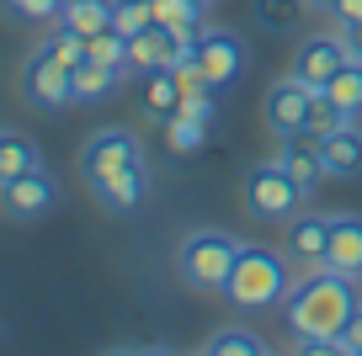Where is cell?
Returning <instances> with one entry per match:
<instances>
[{
	"label": "cell",
	"instance_id": "29",
	"mask_svg": "<svg viewBox=\"0 0 362 356\" xmlns=\"http://www.w3.org/2000/svg\"><path fill=\"white\" fill-rule=\"evenodd\" d=\"M6 16H22V22H54L59 16V0H0Z\"/></svg>",
	"mask_w": 362,
	"mask_h": 356
},
{
	"label": "cell",
	"instance_id": "8",
	"mask_svg": "<svg viewBox=\"0 0 362 356\" xmlns=\"http://www.w3.org/2000/svg\"><path fill=\"white\" fill-rule=\"evenodd\" d=\"M309 101H315V85H304L298 75H283L267 85V101H261V117H267L272 138H293L304 134L309 123Z\"/></svg>",
	"mask_w": 362,
	"mask_h": 356
},
{
	"label": "cell",
	"instance_id": "17",
	"mask_svg": "<svg viewBox=\"0 0 362 356\" xmlns=\"http://www.w3.org/2000/svg\"><path fill=\"white\" fill-rule=\"evenodd\" d=\"M144 197H149V165H134V170H123V176H112L107 186H96V202H102L107 213H134Z\"/></svg>",
	"mask_w": 362,
	"mask_h": 356
},
{
	"label": "cell",
	"instance_id": "9",
	"mask_svg": "<svg viewBox=\"0 0 362 356\" xmlns=\"http://www.w3.org/2000/svg\"><path fill=\"white\" fill-rule=\"evenodd\" d=\"M0 208H6V218L33 223V218H43V213L59 208V181L48 176V165L22 170L16 181H6V186H0Z\"/></svg>",
	"mask_w": 362,
	"mask_h": 356
},
{
	"label": "cell",
	"instance_id": "28",
	"mask_svg": "<svg viewBox=\"0 0 362 356\" xmlns=\"http://www.w3.org/2000/svg\"><path fill=\"white\" fill-rule=\"evenodd\" d=\"M298 11H304V0H256V22L267 32H288L298 22Z\"/></svg>",
	"mask_w": 362,
	"mask_h": 356
},
{
	"label": "cell",
	"instance_id": "15",
	"mask_svg": "<svg viewBox=\"0 0 362 356\" xmlns=\"http://www.w3.org/2000/svg\"><path fill=\"white\" fill-rule=\"evenodd\" d=\"M320 160H325V176L336 181H351L362 176V128H336V134L320 138Z\"/></svg>",
	"mask_w": 362,
	"mask_h": 356
},
{
	"label": "cell",
	"instance_id": "11",
	"mask_svg": "<svg viewBox=\"0 0 362 356\" xmlns=\"http://www.w3.org/2000/svg\"><path fill=\"white\" fill-rule=\"evenodd\" d=\"M346 59H351V43L341 32H315V37H304V43L293 48V75L304 80V85L325 90L330 75H336Z\"/></svg>",
	"mask_w": 362,
	"mask_h": 356
},
{
	"label": "cell",
	"instance_id": "1",
	"mask_svg": "<svg viewBox=\"0 0 362 356\" xmlns=\"http://www.w3.org/2000/svg\"><path fill=\"white\" fill-rule=\"evenodd\" d=\"M351 309H357V282L330 271V266L304 271L293 282V292H288V303H283L293 340H341Z\"/></svg>",
	"mask_w": 362,
	"mask_h": 356
},
{
	"label": "cell",
	"instance_id": "2",
	"mask_svg": "<svg viewBox=\"0 0 362 356\" xmlns=\"http://www.w3.org/2000/svg\"><path fill=\"white\" fill-rule=\"evenodd\" d=\"M288 292H293V266H288V256H277V250H267V245H240L235 271H229V282H224V298L235 303L240 314H267V309H277V303H288Z\"/></svg>",
	"mask_w": 362,
	"mask_h": 356
},
{
	"label": "cell",
	"instance_id": "7",
	"mask_svg": "<svg viewBox=\"0 0 362 356\" xmlns=\"http://www.w3.org/2000/svg\"><path fill=\"white\" fill-rule=\"evenodd\" d=\"M187 64L197 69V80L208 90H229L240 80V69H245V43L235 32H203L192 43V54H187Z\"/></svg>",
	"mask_w": 362,
	"mask_h": 356
},
{
	"label": "cell",
	"instance_id": "27",
	"mask_svg": "<svg viewBox=\"0 0 362 356\" xmlns=\"http://www.w3.org/2000/svg\"><path fill=\"white\" fill-rule=\"evenodd\" d=\"M149 22H155V0H112V27L123 37L144 32Z\"/></svg>",
	"mask_w": 362,
	"mask_h": 356
},
{
	"label": "cell",
	"instance_id": "12",
	"mask_svg": "<svg viewBox=\"0 0 362 356\" xmlns=\"http://www.w3.org/2000/svg\"><path fill=\"white\" fill-rule=\"evenodd\" d=\"M187 54H192V43H187V37H176L170 27L149 22L144 32L128 37V75H149V69H176Z\"/></svg>",
	"mask_w": 362,
	"mask_h": 356
},
{
	"label": "cell",
	"instance_id": "14",
	"mask_svg": "<svg viewBox=\"0 0 362 356\" xmlns=\"http://www.w3.org/2000/svg\"><path fill=\"white\" fill-rule=\"evenodd\" d=\"M277 165L288 170V176L298 181L304 191H315L320 181H325V160H320V138H309V134H293V138H277Z\"/></svg>",
	"mask_w": 362,
	"mask_h": 356
},
{
	"label": "cell",
	"instance_id": "24",
	"mask_svg": "<svg viewBox=\"0 0 362 356\" xmlns=\"http://www.w3.org/2000/svg\"><path fill=\"white\" fill-rule=\"evenodd\" d=\"M165 138H170V149H176V155H192V149L208 138V117H197V112L181 107L176 117L165 123Z\"/></svg>",
	"mask_w": 362,
	"mask_h": 356
},
{
	"label": "cell",
	"instance_id": "25",
	"mask_svg": "<svg viewBox=\"0 0 362 356\" xmlns=\"http://www.w3.org/2000/svg\"><path fill=\"white\" fill-rule=\"evenodd\" d=\"M346 123H351V112H346V107H336V101H330L325 90H315L304 134H309V138H325V134H336V128H346Z\"/></svg>",
	"mask_w": 362,
	"mask_h": 356
},
{
	"label": "cell",
	"instance_id": "18",
	"mask_svg": "<svg viewBox=\"0 0 362 356\" xmlns=\"http://www.w3.org/2000/svg\"><path fill=\"white\" fill-rule=\"evenodd\" d=\"M123 75H128V69H117V64H102V59H80V64H75V101H80V107H90V101H107L117 85H123Z\"/></svg>",
	"mask_w": 362,
	"mask_h": 356
},
{
	"label": "cell",
	"instance_id": "30",
	"mask_svg": "<svg viewBox=\"0 0 362 356\" xmlns=\"http://www.w3.org/2000/svg\"><path fill=\"white\" fill-rule=\"evenodd\" d=\"M330 22H336V32H351V27H362V0H336Z\"/></svg>",
	"mask_w": 362,
	"mask_h": 356
},
{
	"label": "cell",
	"instance_id": "32",
	"mask_svg": "<svg viewBox=\"0 0 362 356\" xmlns=\"http://www.w3.org/2000/svg\"><path fill=\"white\" fill-rule=\"evenodd\" d=\"M304 11H320V16H330V11H336V0H304Z\"/></svg>",
	"mask_w": 362,
	"mask_h": 356
},
{
	"label": "cell",
	"instance_id": "3",
	"mask_svg": "<svg viewBox=\"0 0 362 356\" xmlns=\"http://www.w3.org/2000/svg\"><path fill=\"white\" fill-rule=\"evenodd\" d=\"M235 256H240L235 234H224V229H192L176 245V271H181V282L197 287V292H224L229 271H235Z\"/></svg>",
	"mask_w": 362,
	"mask_h": 356
},
{
	"label": "cell",
	"instance_id": "31",
	"mask_svg": "<svg viewBox=\"0 0 362 356\" xmlns=\"http://www.w3.org/2000/svg\"><path fill=\"white\" fill-rule=\"evenodd\" d=\"M341 345H346L351 356H362V303H357V309H351L346 330H341Z\"/></svg>",
	"mask_w": 362,
	"mask_h": 356
},
{
	"label": "cell",
	"instance_id": "5",
	"mask_svg": "<svg viewBox=\"0 0 362 356\" xmlns=\"http://www.w3.org/2000/svg\"><path fill=\"white\" fill-rule=\"evenodd\" d=\"M16 90H22V101L33 112H64V107H75V64H64V59L33 48L27 64H22Z\"/></svg>",
	"mask_w": 362,
	"mask_h": 356
},
{
	"label": "cell",
	"instance_id": "20",
	"mask_svg": "<svg viewBox=\"0 0 362 356\" xmlns=\"http://www.w3.org/2000/svg\"><path fill=\"white\" fill-rule=\"evenodd\" d=\"M37 165H43V155H37L33 138L16 134V128H0V186L16 181L22 170H37Z\"/></svg>",
	"mask_w": 362,
	"mask_h": 356
},
{
	"label": "cell",
	"instance_id": "26",
	"mask_svg": "<svg viewBox=\"0 0 362 356\" xmlns=\"http://www.w3.org/2000/svg\"><path fill=\"white\" fill-rule=\"evenodd\" d=\"M37 48H43V54H54V59H64V64H80V59H86V37L75 32V27H48L43 37H37Z\"/></svg>",
	"mask_w": 362,
	"mask_h": 356
},
{
	"label": "cell",
	"instance_id": "33",
	"mask_svg": "<svg viewBox=\"0 0 362 356\" xmlns=\"http://www.w3.org/2000/svg\"><path fill=\"white\" fill-rule=\"evenodd\" d=\"M64 6H75V0H59V11H64Z\"/></svg>",
	"mask_w": 362,
	"mask_h": 356
},
{
	"label": "cell",
	"instance_id": "6",
	"mask_svg": "<svg viewBox=\"0 0 362 356\" xmlns=\"http://www.w3.org/2000/svg\"><path fill=\"white\" fill-rule=\"evenodd\" d=\"M144 165V149H139V138L128 134V128H96V134L80 144V176H86V186H107L112 176H123V170Z\"/></svg>",
	"mask_w": 362,
	"mask_h": 356
},
{
	"label": "cell",
	"instance_id": "10",
	"mask_svg": "<svg viewBox=\"0 0 362 356\" xmlns=\"http://www.w3.org/2000/svg\"><path fill=\"white\" fill-rule=\"evenodd\" d=\"M325 250H330V213H293L283 234V256L288 266L304 277V271L325 266Z\"/></svg>",
	"mask_w": 362,
	"mask_h": 356
},
{
	"label": "cell",
	"instance_id": "13",
	"mask_svg": "<svg viewBox=\"0 0 362 356\" xmlns=\"http://www.w3.org/2000/svg\"><path fill=\"white\" fill-rule=\"evenodd\" d=\"M325 266L341 271V277H351V282H362V218L357 213H336V218H330Z\"/></svg>",
	"mask_w": 362,
	"mask_h": 356
},
{
	"label": "cell",
	"instance_id": "16",
	"mask_svg": "<svg viewBox=\"0 0 362 356\" xmlns=\"http://www.w3.org/2000/svg\"><path fill=\"white\" fill-rule=\"evenodd\" d=\"M181 96H187V85H181L176 69H149L144 75V112L149 123H170L181 112Z\"/></svg>",
	"mask_w": 362,
	"mask_h": 356
},
{
	"label": "cell",
	"instance_id": "23",
	"mask_svg": "<svg viewBox=\"0 0 362 356\" xmlns=\"http://www.w3.org/2000/svg\"><path fill=\"white\" fill-rule=\"evenodd\" d=\"M325 96H330V101H336V107H346V112H351V117H357V112H362V59H357V54H351V59H346V64H341V69H336V75H330V85H325Z\"/></svg>",
	"mask_w": 362,
	"mask_h": 356
},
{
	"label": "cell",
	"instance_id": "21",
	"mask_svg": "<svg viewBox=\"0 0 362 356\" xmlns=\"http://www.w3.org/2000/svg\"><path fill=\"white\" fill-rule=\"evenodd\" d=\"M203 351L208 356H261V351H267V340H261L256 330H245V324H224V330L208 335Z\"/></svg>",
	"mask_w": 362,
	"mask_h": 356
},
{
	"label": "cell",
	"instance_id": "19",
	"mask_svg": "<svg viewBox=\"0 0 362 356\" xmlns=\"http://www.w3.org/2000/svg\"><path fill=\"white\" fill-rule=\"evenodd\" d=\"M203 16H208V0H155V22L170 27L176 37H187V43H197L208 32Z\"/></svg>",
	"mask_w": 362,
	"mask_h": 356
},
{
	"label": "cell",
	"instance_id": "22",
	"mask_svg": "<svg viewBox=\"0 0 362 356\" xmlns=\"http://www.w3.org/2000/svg\"><path fill=\"white\" fill-rule=\"evenodd\" d=\"M59 22L75 27L80 37H96L102 27H112V0H75V6L59 11Z\"/></svg>",
	"mask_w": 362,
	"mask_h": 356
},
{
	"label": "cell",
	"instance_id": "4",
	"mask_svg": "<svg viewBox=\"0 0 362 356\" xmlns=\"http://www.w3.org/2000/svg\"><path fill=\"white\" fill-rule=\"evenodd\" d=\"M304 197H309V191L298 186V181L288 176L277 160L250 165V176H245V213H250V218H261V223H288Z\"/></svg>",
	"mask_w": 362,
	"mask_h": 356
}]
</instances>
